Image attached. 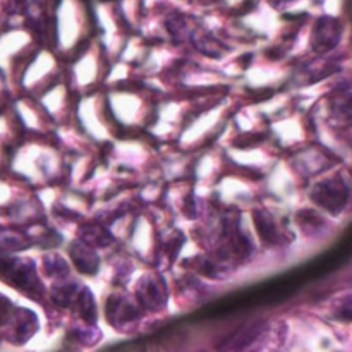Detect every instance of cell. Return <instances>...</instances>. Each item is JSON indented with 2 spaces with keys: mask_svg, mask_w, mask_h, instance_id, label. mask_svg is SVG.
Wrapping results in <instances>:
<instances>
[{
  "mask_svg": "<svg viewBox=\"0 0 352 352\" xmlns=\"http://www.w3.org/2000/svg\"><path fill=\"white\" fill-rule=\"evenodd\" d=\"M339 313H340V315H339L340 318H344V320H352V298L346 299V301L342 302V306H340Z\"/></svg>",
  "mask_w": 352,
  "mask_h": 352,
  "instance_id": "3957f363",
  "label": "cell"
},
{
  "mask_svg": "<svg viewBox=\"0 0 352 352\" xmlns=\"http://www.w3.org/2000/svg\"><path fill=\"white\" fill-rule=\"evenodd\" d=\"M347 198H349V191L340 179L325 182L316 189V201L330 212H340L346 206Z\"/></svg>",
  "mask_w": 352,
  "mask_h": 352,
  "instance_id": "6da1fadb",
  "label": "cell"
},
{
  "mask_svg": "<svg viewBox=\"0 0 352 352\" xmlns=\"http://www.w3.org/2000/svg\"><path fill=\"white\" fill-rule=\"evenodd\" d=\"M342 28L333 17H322L313 31V47L318 52H329L340 41Z\"/></svg>",
  "mask_w": 352,
  "mask_h": 352,
  "instance_id": "7a4b0ae2",
  "label": "cell"
}]
</instances>
